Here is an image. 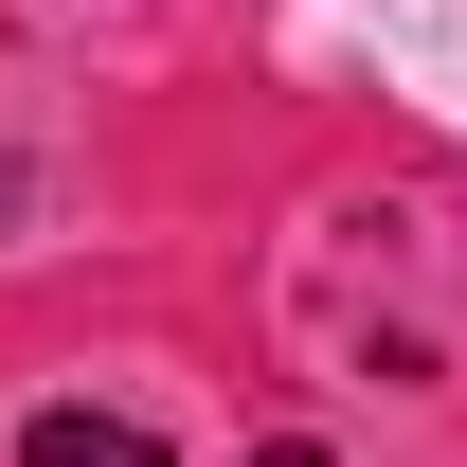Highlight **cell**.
<instances>
[{
    "label": "cell",
    "mask_w": 467,
    "mask_h": 467,
    "mask_svg": "<svg viewBox=\"0 0 467 467\" xmlns=\"http://www.w3.org/2000/svg\"><path fill=\"white\" fill-rule=\"evenodd\" d=\"M18 467H162V431H126V413L55 396V413H18Z\"/></svg>",
    "instance_id": "obj_1"
},
{
    "label": "cell",
    "mask_w": 467,
    "mask_h": 467,
    "mask_svg": "<svg viewBox=\"0 0 467 467\" xmlns=\"http://www.w3.org/2000/svg\"><path fill=\"white\" fill-rule=\"evenodd\" d=\"M252 467H324V450H306V431H270V450H252Z\"/></svg>",
    "instance_id": "obj_2"
}]
</instances>
